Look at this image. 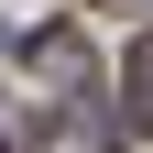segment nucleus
<instances>
[{"label":"nucleus","instance_id":"obj_1","mask_svg":"<svg viewBox=\"0 0 153 153\" xmlns=\"http://www.w3.org/2000/svg\"><path fill=\"white\" fill-rule=\"evenodd\" d=\"M131 120L153 131V33H142V44H131Z\"/></svg>","mask_w":153,"mask_h":153},{"label":"nucleus","instance_id":"obj_2","mask_svg":"<svg viewBox=\"0 0 153 153\" xmlns=\"http://www.w3.org/2000/svg\"><path fill=\"white\" fill-rule=\"evenodd\" d=\"M109 11H131V22H153V0H109Z\"/></svg>","mask_w":153,"mask_h":153},{"label":"nucleus","instance_id":"obj_3","mask_svg":"<svg viewBox=\"0 0 153 153\" xmlns=\"http://www.w3.org/2000/svg\"><path fill=\"white\" fill-rule=\"evenodd\" d=\"M0 153H11V142H0Z\"/></svg>","mask_w":153,"mask_h":153}]
</instances>
